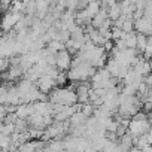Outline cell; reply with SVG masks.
I'll list each match as a JSON object with an SVG mask.
<instances>
[{"label":"cell","mask_w":152,"mask_h":152,"mask_svg":"<svg viewBox=\"0 0 152 152\" xmlns=\"http://www.w3.org/2000/svg\"><path fill=\"white\" fill-rule=\"evenodd\" d=\"M23 17V12H14V11H9L8 14H5V17L0 21V28L3 31H12L15 24L21 20Z\"/></svg>","instance_id":"obj_4"},{"label":"cell","mask_w":152,"mask_h":152,"mask_svg":"<svg viewBox=\"0 0 152 152\" xmlns=\"http://www.w3.org/2000/svg\"><path fill=\"white\" fill-rule=\"evenodd\" d=\"M140 76H145V75H149L151 72V64H149V60L143 58V57H137V60L134 61V64L131 66Z\"/></svg>","instance_id":"obj_8"},{"label":"cell","mask_w":152,"mask_h":152,"mask_svg":"<svg viewBox=\"0 0 152 152\" xmlns=\"http://www.w3.org/2000/svg\"><path fill=\"white\" fill-rule=\"evenodd\" d=\"M96 70L97 69L94 66H91L88 61L82 60L81 63H78L76 66H72L66 73H67V79L70 82H76V84H78V82H82V81L90 79L91 76L94 75Z\"/></svg>","instance_id":"obj_1"},{"label":"cell","mask_w":152,"mask_h":152,"mask_svg":"<svg viewBox=\"0 0 152 152\" xmlns=\"http://www.w3.org/2000/svg\"><path fill=\"white\" fill-rule=\"evenodd\" d=\"M67 73L63 72V70H58V75L55 78V87H64L67 84Z\"/></svg>","instance_id":"obj_11"},{"label":"cell","mask_w":152,"mask_h":152,"mask_svg":"<svg viewBox=\"0 0 152 152\" xmlns=\"http://www.w3.org/2000/svg\"><path fill=\"white\" fill-rule=\"evenodd\" d=\"M136 31L133 30V31H127V33H124L122 34V40H124V45H125V48H136Z\"/></svg>","instance_id":"obj_9"},{"label":"cell","mask_w":152,"mask_h":152,"mask_svg":"<svg viewBox=\"0 0 152 152\" xmlns=\"http://www.w3.org/2000/svg\"><path fill=\"white\" fill-rule=\"evenodd\" d=\"M107 8V18L109 20H116L119 15H122L121 14V8H119V3L118 2H115V3H112V5H109V6H106Z\"/></svg>","instance_id":"obj_10"},{"label":"cell","mask_w":152,"mask_h":152,"mask_svg":"<svg viewBox=\"0 0 152 152\" xmlns=\"http://www.w3.org/2000/svg\"><path fill=\"white\" fill-rule=\"evenodd\" d=\"M149 128H151V124H149L148 118H140V119L130 118V122L127 125V133H130L133 137H137V136L149 131Z\"/></svg>","instance_id":"obj_3"},{"label":"cell","mask_w":152,"mask_h":152,"mask_svg":"<svg viewBox=\"0 0 152 152\" xmlns=\"http://www.w3.org/2000/svg\"><path fill=\"white\" fill-rule=\"evenodd\" d=\"M46 48H48L49 51H52V52H57V51H60V49H64V43L60 42V40L52 39V40L48 42V46H46Z\"/></svg>","instance_id":"obj_12"},{"label":"cell","mask_w":152,"mask_h":152,"mask_svg":"<svg viewBox=\"0 0 152 152\" xmlns=\"http://www.w3.org/2000/svg\"><path fill=\"white\" fill-rule=\"evenodd\" d=\"M133 23H134V31H137V33H143V34H146V36H151V31H152L151 18L142 15V17L133 20Z\"/></svg>","instance_id":"obj_6"},{"label":"cell","mask_w":152,"mask_h":152,"mask_svg":"<svg viewBox=\"0 0 152 152\" xmlns=\"http://www.w3.org/2000/svg\"><path fill=\"white\" fill-rule=\"evenodd\" d=\"M6 93H8V85H0V104L6 103Z\"/></svg>","instance_id":"obj_14"},{"label":"cell","mask_w":152,"mask_h":152,"mask_svg":"<svg viewBox=\"0 0 152 152\" xmlns=\"http://www.w3.org/2000/svg\"><path fill=\"white\" fill-rule=\"evenodd\" d=\"M36 81H37V85H36V87H37L43 94H48L52 88H55V79H52L51 76H48V75L39 76Z\"/></svg>","instance_id":"obj_7"},{"label":"cell","mask_w":152,"mask_h":152,"mask_svg":"<svg viewBox=\"0 0 152 152\" xmlns=\"http://www.w3.org/2000/svg\"><path fill=\"white\" fill-rule=\"evenodd\" d=\"M48 94H49V102L51 103H60V104H75V103H78V96H76V91H75V85L57 87V88H52Z\"/></svg>","instance_id":"obj_2"},{"label":"cell","mask_w":152,"mask_h":152,"mask_svg":"<svg viewBox=\"0 0 152 152\" xmlns=\"http://www.w3.org/2000/svg\"><path fill=\"white\" fill-rule=\"evenodd\" d=\"M124 33H125V31H122V28H121V27H113V28H110L112 40H116V39L122 37V34H124Z\"/></svg>","instance_id":"obj_13"},{"label":"cell","mask_w":152,"mask_h":152,"mask_svg":"<svg viewBox=\"0 0 152 152\" xmlns=\"http://www.w3.org/2000/svg\"><path fill=\"white\" fill-rule=\"evenodd\" d=\"M70 63H72V54L66 48L55 52V67L58 70L67 72L70 69Z\"/></svg>","instance_id":"obj_5"}]
</instances>
